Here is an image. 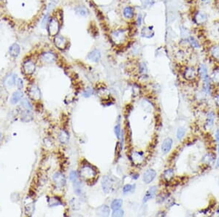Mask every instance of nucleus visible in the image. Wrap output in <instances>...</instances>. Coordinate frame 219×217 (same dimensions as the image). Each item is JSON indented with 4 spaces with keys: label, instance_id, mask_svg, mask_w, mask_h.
Instances as JSON below:
<instances>
[{
    "label": "nucleus",
    "instance_id": "1",
    "mask_svg": "<svg viewBox=\"0 0 219 217\" xmlns=\"http://www.w3.org/2000/svg\"><path fill=\"white\" fill-rule=\"evenodd\" d=\"M119 184V179H118L115 177H113V176H105L102 179V189L106 194H109V193L115 191V188H118Z\"/></svg>",
    "mask_w": 219,
    "mask_h": 217
},
{
    "label": "nucleus",
    "instance_id": "2",
    "mask_svg": "<svg viewBox=\"0 0 219 217\" xmlns=\"http://www.w3.org/2000/svg\"><path fill=\"white\" fill-rule=\"evenodd\" d=\"M80 176L85 181H91L97 176V171L92 166L85 164L81 167L80 170Z\"/></svg>",
    "mask_w": 219,
    "mask_h": 217
},
{
    "label": "nucleus",
    "instance_id": "3",
    "mask_svg": "<svg viewBox=\"0 0 219 217\" xmlns=\"http://www.w3.org/2000/svg\"><path fill=\"white\" fill-rule=\"evenodd\" d=\"M60 29V24L58 20L56 18H51L49 21L48 24V32L50 35L55 36L58 34Z\"/></svg>",
    "mask_w": 219,
    "mask_h": 217
},
{
    "label": "nucleus",
    "instance_id": "4",
    "mask_svg": "<svg viewBox=\"0 0 219 217\" xmlns=\"http://www.w3.org/2000/svg\"><path fill=\"white\" fill-rule=\"evenodd\" d=\"M111 37L114 43H121L122 42L125 41L127 39V33L124 30H117L114 31L111 34Z\"/></svg>",
    "mask_w": 219,
    "mask_h": 217
},
{
    "label": "nucleus",
    "instance_id": "5",
    "mask_svg": "<svg viewBox=\"0 0 219 217\" xmlns=\"http://www.w3.org/2000/svg\"><path fill=\"white\" fill-rule=\"evenodd\" d=\"M53 181L56 185V186L59 187V188H62L65 186L66 184V179L64 177V175L62 174L61 173H59V172H57L55 173L54 175H53Z\"/></svg>",
    "mask_w": 219,
    "mask_h": 217
},
{
    "label": "nucleus",
    "instance_id": "6",
    "mask_svg": "<svg viewBox=\"0 0 219 217\" xmlns=\"http://www.w3.org/2000/svg\"><path fill=\"white\" fill-rule=\"evenodd\" d=\"M198 75V71L193 67H188L185 70L183 73V76L186 80H192L196 78Z\"/></svg>",
    "mask_w": 219,
    "mask_h": 217
},
{
    "label": "nucleus",
    "instance_id": "7",
    "mask_svg": "<svg viewBox=\"0 0 219 217\" xmlns=\"http://www.w3.org/2000/svg\"><path fill=\"white\" fill-rule=\"evenodd\" d=\"M54 43L55 46L61 50H64L67 47V44H68L67 39L61 35H57L55 37Z\"/></svg>",
    "mask_w": 219,
    "mask_h": 217
},
{
    "label": "nucleus",
    "instance_id": "8",
    "mask_svg": "<svg viewBox=\"0 0 219 217\" xmlns=\"http://www.w3.org/2000/svg\"><path fill=\"white\" fill-rule=\"evenodd\" d=\"M36 66L34 62L31 60L26 61L23 64V72L26 75H31L35 71Z\"/></svg>",
    "mask_w": 219,
    "mask_h": 217
},
{
    "label": "nucleus",
    "instance_id": "9",
    "mask_svg": "<svg viewBox=\"0 0 219 217\" xmlns=\"http://www.w3.org/2000/svg\"><path fill=\"white\" fill-rule=\"evenodd\" d=\"M156 176V172L153 169H149L143 174L142 179L145 184H150L154 180Z\"/></svg>",
    "mask_w": 219,
    "mask_h": 217
},
{
    "label": "nucleus",
    "instance_id": "10",
    "mask_svg": "<svg viewBox=\"0 0 219 217\" xmlns=\"http://www.w3.org/2000/svg\"><path fill=\"white\" fill-rule=\"evenodd\" d=\"M193 20H194L195 23L196 24H204L208 20V16L204 12L197 11L195 14L194 17H193Z\"/></svg>",
    "mask_w": 219,
    "mask_h": 217
},
{
    "label": "nucleus",
    "instance_id": "11",
    "mask_svg": "<svg viewBox=\"0 0 219 217\" xmlns=\"http://www.w3.org/2000/svg\"><path fill=\"white\" fill-rule=\"evenodd\" d=\"M41 59L43 62L46 64H52L56 61L57 56L55 53L52 52H46L42 55Z\"/></svg>",
    "mask_w": 219,
    "mask_h": 217
},
{
    "label": "nucleus",
    "instance_id": "12",
    "mask_svg": "<svg viewBox=\"0 0 219 217\" xmlns=\"http://www.w3.org/2000/svg\"><path fill=\"white\" fill-rule=\"evenodd\" d=\"M28 95L34 100H39L41 97L40 89L35 85H32L29 88V89H28Z\"/></svg>",
    "mask_w": 219,
    "mask_h": 217
},
{
    "label": "nucleus",
    "instance_id": "13",
    "mask_svg": "<svg viewBox=\"0 0 219 217\" xmlns=\"http://www.w3.org/2000/svg\"><path fill=\"white\" fill-rule=\"evenodd\" d=\"M156 191H157V187L156 186H151V188L148 189V190L146 191L145 195H144L143 203H146V202H148V200L154 198V196H155L156 194Z\"/></svg>",
    "mask_w": 219,
    "mask_h": 217
},
{
    "label": "nucleus",
    "instance_id": "14",
    "mask_svg": "<svg viewBox=\"0 0 219 217\" xmlns=\"http://www.w3.org/2000/svg\"><path fill=\"white\" fill-rule=\"evenodd\" d=\"M172 143L173 141L171 138L167 137L163 141L162 144H161V151L164 154H167L168 152H170L171 149H172Z\"/></svg>",
    "mask_w": 219,
    "mask_h": 217
},
{
    "label": "nucleus",
    "instance_id": "15",
    "mask_svg": "<svg viewBox=\"0 0 219 217\" xmlns=\"http://www.w3.org/2000/svg\"><path fill=\"white\" fill-rule=\"evenodd\" d=\"M88 59L91 62H99L101 60V53H100V51L95 49V50L92 51H91L88 53Z\"/></svg>",
    "mask_w": 219,
    "mask_h": 217
},
{
    "label": "nucleus",
    "instance_id": "16",
    "mask_svg": "<svg viewBox=\"0 0 219 217\" xmlns=\"http://www.w3.org/2000/svg\"><path fill=\"white\" fill-rule=\"evenodd\" d=\"M109 208L106 205H102V206H100L97 209V215L99 216H109Z\"/></svg>",
    "mask_w": 219,
    "mask_h": 217
},
{
    "label": "nucleus",
    "instance_id": "17",
    "mask_svg": "<svg viewBox=\"0 0 219 217\" xmlns=\"http://www.w3.org/2000/svg\"><path fill=\"white\" fill-rule=\"evenodd\" d=\"M16 79H17V77L16 75H10L7 76L4 80V86L7 87H13L16 84Z\"/></svg>",
    "mask_w": 219,
    "mask_h": 217
},
{
    "label": "nucleus",
    "instance_id": "18",
    "mask_svg": "<svg viewBox=\"0 0 219 217\" xmlns=\"http://www.w3.org/2000/svg\"><path fill=\"white\" fill-rule=\"evenodd\" d=\"M21 119L22 122H29L32 121L33 119V115L31 110H23L21 115Z\"/></svg>",
    "mask_w": 219,
    "mask_h": 217
},
{
    "label": "nucleus",
    "instance_id": "19",
    "mask_svg": "<svg viewBox=\"0 0 219 217\" xmlns=\"http://www.w3.org/2000/svg\"><path fill=\"white\" fill-rule=\"evenodd\" d=\"M23 97V92L21 90L16 91V92L13 94L11 99H10V102L13 105H16Z\"/></svg>",
    "mask_w": 219,
    "mask_h": 217
},
{
    "label": "nucleus",
    "instance_id": "20",
    "mask_svg": "<svg viewBox=\"0 0 219 217\" xmlns=\"http://www.w3.org/2000/svg\"><path fill=\"white\" fill-rule=\"evenodd\" d=\"M198 73L200 75L202 80H205V79H208L210 78L209 75H208V68H207V67L205 64H201V65L199 66V70H198Z\"/></svg>",
    "mask_w": 219,
    "mask_h": 217
},
{
    "label": "nucleus",
    "instance_id": "21",
    "mask_svg": "<svg viewBox=\"0 0 219 217\" xmlns=\"http://www.w3.org/2000/svg\"><path fill=\"white\" fill-rule=\"evenodd\" d=\"M141 34L143 37L145 38H151L153 37L155 34V32L151 27H144L141 31Z\"/></svg>",
    "mask_w": 219,
    "mask_h": 217
},
{
    "label": "nucleus",
    "instance_id": "22",
    "mask_svg": "<svg viewBox=\"0 0 219 217\" xmlns=\"http://www.w3.org/2000/svg\"><path fill=\"white\" fill-rule=\"evenodd\" d=\"M69 139H70V136L67 132H66L65 130H61V132L58 134V140L61 142V143H67L69 141Z\"/></svg>",
    "mask_w": 219,
    "mask_h": 217
},
{
    "label": "nucleus",
    "instance_id": "23",
    "mask_svg": "<svg viewBox=\"0 0 219 217\" xmlns=\"http://www.w3.org/2000/svg\"><path fill=\"white\" fill-rule=\"evenodd\" d=\"M9 51H10V54L12 56H13V57H17L19 55V53H20V47H19L18 45L15 43V44L12 45V46H10Z\"/></svg>",
    "mask_w": 219,
    "mask_h": 217
},
{
    "label": "nucleus",
    "instance_id": "24",
    "mask_svg": "<svg viewBox=\"0 0 219 217\" xmlns=\"http://www.w3.org/2000/svg\"><path fill=\"white\" fill-rule=\"evenodd\" d=\"M174 176H175V172H174L173 169L169 168L166 169V170L164 172L163 178H164V180L166 181H169L172 180V179H173Z\"/></svg>",
    "mask_w": 219,
    "mask_h": 217
},
{
    "label": "nucleus",
    "instance_id": "25",
    "mask_svg": "<svg viewBox=\"0 0 219 217\" xmlns=\"http://www.w3.org/2000/svg\"><path fill=\"white\" fill-rule=\"evenodd\" d=\"M215 113L213 111L209 112L208 113V116H207V119H206V125L208 127H211L214 124V121H215Z\"/></svg>",
    "mask_w": 219,
    "mask_h": 217
},
{
    "label": "nucleus",
    "instance_id": "26",
    "mask_svg": "<svg viewBox=\"0 0 219 217\" xmlns=\"http://www.w3.org/2000/svg\"><path fill=\"white\" fill-rule=\"evenodd\" d=\"M215 160V156L212 154H207L206 155H205L202 158V162L205 163L206 164H210Z\"/></svg>",
    "mask_w": 219,
    "mask_h": 217
},
{
    "label": "nucleus",
    "instance_id": "27",
    "mask_svg": "<svg viewBox=\"0 0 219 217\" xmlns=\"http://www.w3.org/2000/svg\"><path fill=\"white\" fill-rule=\"evenodd\" d=\"M203 89L205 92L207 94H210L211 92V84H210V79L208 78L203 80Z\"/></svg>",
    "mask_w": 219,
    "mask_h": 217
},
{
    "label": "nucleus",
    "instance_id": "28",
    "mask_svg": "<svg viewBox=\"0 0 219 217\" xmlns=\"http://www.w3.org/2000/svg\"><path fill=\"white\" fill-rule=\"evenodd\" d=\"M210 53L214 59L219 60V44L215 45L210 48Z\"/></svg>",
    "mask_w": 219,
    "mask_h": 217
},
{
    "label": "nucleus",
    "instance_id": "29",
    "mask_svg": "<svg viewBox=\"0 0 219 217\" xmlns=\"http://www.w3.org/2000/svg\"><path fill=\"white\" fill-rule=\"evenodd\" d=\"M124 16L127 18H132L134 16V9L131 7H127L124 10Z\"/></svg>",
    "mask_w": 219,
    "mask_h": 217
},
{
    "label": "nucleus",
    "instance_id": "30",
    "mask_svg": "<svg viewBox=\"0 0 219 217\" xmlns=\"http://www.w3.org/2000/svg\"><path fill=\"white\" fill-rule=\"evenodd\" d=\"M75 12L78 15L80 16H83V17H85L88 14V10L85 7H82V6H79V7H76Z\"/></svg>",
    "mask_w": 219,
    "mask_h": 217
},
{
    "label": "nucleus",
    "instance_id": "31",
    "mask_svg": "<svg viewBox=\"0 0 219 217\" xmlns=\"http://www.w3.org/2000/svg\"><path fill=\"white\" fill-rule=\"evenodd\" d=\"M74 190L75 191L76 194L80 196L82 193V184L79 181L76 180L74 181Z\"/></svg>",
    "mask_w": 219,
    "mask_h": 217
},
{
    "label": "nucleus",
    "instance_id": "32",
    "mask_svg": "<svg viewBox=\"0 0 219 217\" xmlns=\"http://www.w3.org/2000/svg\"><path fill=\"white\" fill-rule=\"evenodd\" d=\"M123 205V200L121 199H117V200H114L111 203V208L112 210H117V209L121 208V206Z\"/></svg>",
    "mask_w": 219,
    "mask_h": 217
},
{
    "label": "nucleus",
    "instance_id": "33",
    "mask_svg": "<svg viewBox=\"0 0 219 217\" xmlns=\"http://www.w3.org/2000/svg\"><path fill=\"white\" fill-rule=\"evenodd\" d=\"M21 106L25 109V110H31L33 108V106L32 105H31V103L30 102L29 100L26 98H23V100H21Z\"/></svg>",
    "mask_w": 219,
    "mask_h": 217
},
{
    "label": "nucleus",
    "instance_id": "34",
    "mask_svg": "<svg viewBox=\"0 0 219 217\" xmlns=\"http://www.w3.org/2000/svg\"><path fill=\"white\" fill-rule=\"evenodd\" d=\"M187 40H188V44H189L191 46H192L193 48H198L200 47V45H199V42L197 41V40H196L195 37H192V36H190V37L187 39Z\"/></svg>",
    "mask_w": 219,
    "mask_h": 217
},
{
    "label": "nucleus",
    "instance_id": "35",
    "mask_svg": "<svg viewBox=\"0 0 219 217\" xmlns=\"http://www.w3.org/2000/svg\"><path fill=\"white\" fill-rule=\"evenodd\" d=\"M181 37L183 38L184 40H187V39L191 36V34H190V31L185 27H181Z\"/></svg>",
    "mask_w": 219,
    "mask_h": 217
},
{
    "label": "nucleus",
    "instance_id": "36",
    "mask_svg": "<svg viewBox=\"0 0 219 217\" xmlns=\"http://www.w3.org/2000/svg\"><path fill=\"white\" fill-rule=\"evenodd\" d=\"M48 203L50 206H58V205H61V201L59 200L58 198H56V197H52V198L49 199Z\"/></svg>",
    "mask_w": 219,
    "mask_h": 217
},
{
    "label": "nucleus",
    "instance_id": "37",
    "mask_svg": "<svg viewBox=\"0 0 219 217\" xmlns=\"http://www.w3.org/2000/svg\"><path fill=\"white\" fill-rule=\"evenodd\" d=\"M186 134V129L183 128V127H181L178 129L177 131V138L179 140H182L183 137L185 136Z\"/></svg>",
    "mask_w": 219,
    "mask_h": 217
},
{
    "label": "nucleus",
    "instance_id": "38",
    "mask_svg": "<svg viewBox=\"0 0 219 217\" xmlns=\"http://www.w3.org/2000/svg\"><path fill=\"white\" fill-rule=\"evenodd\" d=\"M211 78H212V80L214 83L219 84V70H215V71L213 73Z\"/></svg>",
    "mask_w": 219,
    "mask_h": 217
},
{
    "label": "nucleus",
    "instance_id": "39",
    "mask_svg": "<svg viewBox=\"0 0 219 217\" xmlns=\"http://www.w3.org/2000/svg\"><path fill=\"white\" fill-rule=\"evenodd\" d=\"M70 204H71L72 208H73L74 210H77V209L80 208V204H79V202L75 198H73V200L70 201Z\"/></svg>",
    "mask_w": 219,
    "mask_h": 217
},
{
    "label": "nucleus",
    "instance_id": "40",
    "mask_svg": "<svg viewBox=\"0 0 219 217\" xmlns=\"http://www.w3.org/2000/svg\"><path fill=\"white\" fill-rule=\"evenodd\" d=\"M83 96L85 97H86V98H88V97H91V95H93L94 94V90H93L92 88L91 87H88L86 89H85V91L83 92Z\"/></svg>",
    "mask_w": 219,
    "mask_h": 217
},
{
    "label": "nucleus",
    "instance_id": "41",
    "mask_svg": "<svg viewBox=\"0 0 219 217\" xmlns=\"http://www.w3.org/2000/svg\"><path fill=\"white\" fill-rule=\"evenodd\" d=\"M124 211L121 210V209H117V210H114L113 212L112 213V216H116V217H120V216H124Z\"/></svg>",
    "mask_w": 219,
    "mask_h": 217
},
{
    "label": "nucleus",
    "instance_id": "42",
    "mask_svg": "<svg viewBox=\"0 0 219 217\" xmlns=\"http://www.w3.org/2000/svg\"><path fill=\"white\" fill-rule=\"evenodd\" d=\"M135 186V185H131V184H127L125 185L124 187V189H123V192L124 193V194H127V193H129L130 192V191H132L133 190V187Z\"/></svg>",
    "mask_w": 219,
    "mask_h": 217
},
{
    "label": "nucleus",
    "instance_id": "43",
    "mask_svg": "<svg viewBox=\"0 0 219 217\" xmlns=\"http://www.w3.org/2000/svg\"><path fill=\"white\" fill-rule=\"evenodd\" d=\"M70 180L73 181V182L75 181L78 180V173L76 171H72L71 173H70Z\"/></svg>",
    "mask_w": 219,
    "mask_h": 217
},
{
    "label": "nucleus",
    "instance_id": "44",
    "mask_svg": "<svg viewBox=\"0 0 219 217\" xmlns=\"http://www.w3.org/2000/svg\"><path fill=\"white\" fill-rule=\"evenodd\" d=\"M114 132H115V135H116V137H118V138H120V137H121V126H120L119 124L115 126V128H114Z\"/></svg>",
    "mask_w": 219,
    "mask_h": 217
},
{
    "label": "nucleus",
    "instance_id": "45",
    "mask_svg": "<svg viewBox=\"0 0 219 217\" xmlns=\"http://www.w3.org/2000/svg\"><path fill=\"white\" fill-rule=\"evenodd\" d=\"M16 86H17V87L18 88V89H23V80H22V79H21V78L16 79Z\"/></svg>",
    "mask_w": 219,
    "mask_h": 217
},
{
    "label": "nucleus",
    "instance_id": "46",
    "mask_svg": "<svg viewBox=\"0 0 219 217\" xmlns=\"http://www.w3.org/2000/svg\"><path fill=\"white\" fill-rule=\"evenodd\" d=\"M139 70H140V72L142 73V74H146L147 72H148V69H147L146 65L145 64H141L140 66H139Z\"/></svg>",
    "mask_w": 219,
    "mask_h": 217
},
{
    "label": "nucleus",
    "instance_id": "47",
    "mask_svg": "<svg viewBox=\"0 0 219 217\" xmlns=\"http://www.w3.org/2000/svg\"><path fill=\"white\" fill-rule=\"evenodd\" d=\"M49 17H50V16H49L48 14H47L46 16H45V18L43 20V22H42V26H43V27L45 28L46 26V25H47L48 22V21H49V18H50Z\"/></svg>",
    "mask_w": 219,
    "mask_h": 217
},
{
    "label": "nucleus",
    "instance_id": "48",
    "mask_svg": "<svg viewBox=\"0 0 219 217\" xmlns=\"http://www.w3.org/2000/svg\"><path fill=\"white\" fill-rule=\"evenodd\" d=\"M154 3V0H145L144 1V7H148V6L153 5Z\"/></svg>",
    "mask_w": 219,
    "mask_h": 217
},
{
    "label": "nucleus",
    "instance_id": "49",
    "mask_svg": "<svg viewBox=\"0 0 219 217\" xmlns=\"http://www.w3.org/2000/svg\"><path fill=\"white\" fill-rule=\"evenodd\" d=\"M141 24H142V16H141V15H139V16H138L137 19V25L139 26H140Z\"/></svg>",
    "mask_w": 219,
    "mask_h": 217
},
{
    "label": "nucleus",
    "instance_id": "50",
    "mask_svg": "<svg viewBox=\"0 0 219 217\" xmlns=\"http://www.w3.org/2000/svg\"><path fill=\"white\" fill-rule=\"evenodd\" d=\"M215 139L218 142H219V129H217L215 132Z\"/></svg>",
    "mask_w": 219,
    "mask_h": 217
},
{
    "label": "nucleus",
    "instance_id": "51",
    "mask_svg": "<svg viewBox=\"0 0 219 217\" xmlns=\"http://www.w3.org/2000/svg\"><path fill=\"white\" fill-rule=\"evenodd\" d=\"M215 103H216L217 105L219 107V94L216 96V97H215Z\"/></svg>",
    "mask_w": 219,
    "mask_h": 217
},
{
    "label": "nucleus",
    "instance_id": "52",
    "mask_svg": "<svg viewBox=\"0 0 219 217\" xmlns=\"http://www.w3.org/2000/svg\"><path fill=\"white\" fill-rule=\"evenodd\" d=\"M201 1L203 3H205V4H209V3H210L213 0H201Z\"/></svg>",
    "mask_w": 219,
    "mask_h": 217
},
{
    "label": "nucleus",
    "instance_id": "53",
    "mask_svg": "<svg viewBox=\"0 0 219 217\" xmlns=\"http://www.w3.org/2000/svg\"><path fill=\"white\" fill-rule=\"evenodd\" d=\"M216 167H219V158L217 159V162H216Z\"/></svg>",
    "mask_w": 219,
    "mask_h": 217
},
{
    "label": "nucleus",
    "instance_id": "54",
    "mask_svg": "<svg viewBox=\"0 0 219 217\" xmlns=\"http://www.w3.org/2000/svg\"><path fill=\"white\" fill-rule=\"evenodd\" d=\"M1 138H2V135H1V134L0 133V141L1 140Z\"/></svg>",
    "mask_w": 219,
    "mask_h": 217
},
{
    "label": "nucleus",
    "instance_id": "55",
    "mask_svg": "<svg viewBox=\"0 0 219 217\" xmlns=\"http://www.w3.org/2000/svg\"><path fill=\"white\" fill-rule=\"evenodd\" d=\"M217 7H218V11H219V2H218V5H217Z\"/></svg>",
    "mask_w": 219,
    "mask_h": 217
},
{
    "label": "nucleus",
    "instance_id": "56",
    "mask_svg": "<svg viewBox=\"0 0 219 217\" xmlns=\"http://www.w3.org/2000/svg\"><path fill=\"white\" fill-rule=\"evenodd\" d=\"M218 154H219V145H218Z\"/></svg>",
    "mask_w": 219,
    "mask_h": 217
},
{
    "label": "nucleus",
    "instance_id": "57",
    "mask_svg": "<svg viewBox=\"0 0 219 217\" xmlns=\"http://www.w3.org/2000/svg\"><path fill=\"white\" fill-rule=\"evenodd\" d=\"M218 214H219V206H218Z\"/></svg>",
    "mask_w": 219,
    "mask_h": 217
}]
</instances>
